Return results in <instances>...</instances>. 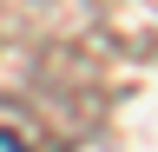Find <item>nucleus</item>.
Segmentation results:
<instances>
[{"label": "nucleus", "mask_w": 158, "mask_h": 152, "mask_svg": "<svg viewBox=\"0 0 158 152\" xmlns=\"http://www.w3.org/2000/svg\"><path fill=\"white\" fill-rule=\"evenodd\" d=\"M0 152H27V145H20V139H13V132H0Z\"/></svg>", "instance_id": "nucleus-1"}]
</instances>
